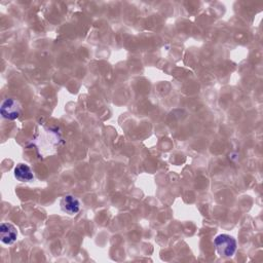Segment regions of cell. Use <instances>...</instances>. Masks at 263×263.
Listing matches in <instances>:
<instances>
[{
  "mask_svg": "<svg viewBox=\"0 0 263 263\" xmlns=\"http://www.w3.org/2000/svg\"><path fill=\"white\" fill-rule=\"evenodd\" d=\"M214 245L221 257H232L237 251V241L229 235L218 236L214 241Z\"/></svg>",
  "mask_w": 263,
  "mask_h": 263,
  "instance_id": "1",
  "label": "cell"
},
{
  "mask_svg": "<svg viewBox=\"0 0 263 263\" xmlns=\"http://www.w3.org/2000/svg\"><path fill=\"white\" fill-rule=\"evenodd\" d=\"M0 112H1L3 118L8 120H14L21 115L22 106L17 100L13 98H7L2 102Z\"/></svg>",
  "mask_w": 263,
  "mask_h": 263,
  "instance_id": "2",
  "label": "cell"
},
{
  "mask_svg": "<svg viewBox=\"0 0 263 263\" xmlns=\"http://www.w3.org/2000/svg\"><path fill=\"white\" fill-rule=\"evenodd\" d=\"M60 207H61L63 212H65L69 215H75L76 213L79 212L80 203L73 196H66L61 200Z\"/></svg>",
  "mask_w": 263,
  "mask_h": 263,
  "instance_id": "3",
  "label": "cell"
},
{
  "mask_svg": "<svg viewBox=\"0 0 263 263\" xmlns=\"http://www.w3.org/2000/svg\"><path fill=\"white\" fill-rule=\"evenodd\" d=\"M0 236H1V242L3 244L11 245L16 241L17 232L12 224L2 223L0 226Z\"/></svg>",
  "mask_w": 263,
  "mask_h": 263,
  "instance_id": "4",
  "label": "cell"
},
{
  "mask_svg": "<svg viewBox=\"0 0 263 263\" xmlns=\"http://www.w3.org/2000/svg\"><path fill=\"white\" fill-rule=\"evenodd\" d=\"M13 175L16 180H19L21 182H29L31 180H33L34 176H33V173L30 169L29 166L25 165V164H19L13 171Z\"/></svg>",
  "mask_w": 263,
  "mask_h": 263,
  "instance_id": "5",
  "label": "cell"
}]
</instances>
